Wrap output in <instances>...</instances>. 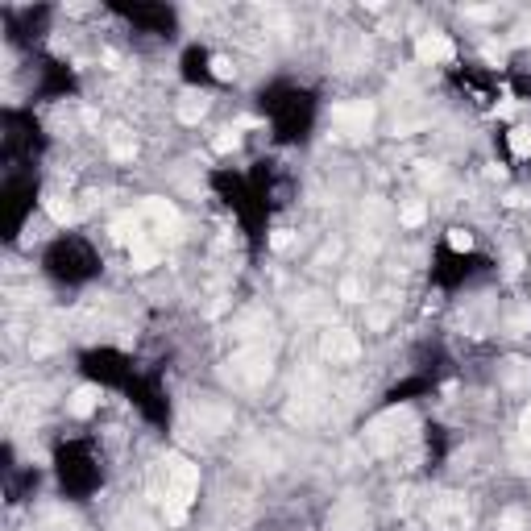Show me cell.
Returning a JSON list of instances; mask_svg holds the SVG:
<instances>
[{"instance_id":"6da1fadb","label":"cell","mask_w":531,"mask_h":531,"mask_svg":"<svg viewBox=\"0 0 531 531\" xmlns=\"http://www.w3.org/2000/svg\"><path fill=\"white\" fill-rule=\"evenodd\" d=\"M386 424H390V428H403V424L415 428L419 419H415V415L407 411V403H403V407H390V411H386ZM424 432H428V428H424ZM419 440H424L419 432H386V436H378L382 449H386V453H399V457L407 453V444H419Z\"/></svg>"}]
</instances>
